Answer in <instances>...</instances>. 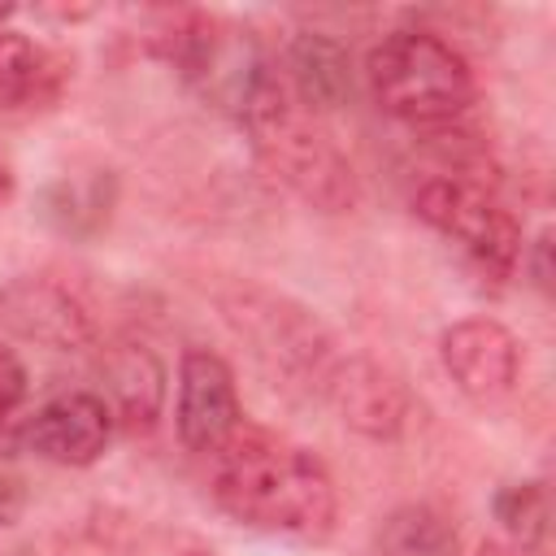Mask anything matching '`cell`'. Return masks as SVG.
Wrapping results in <instances>:
<instances>
[{
	"label": "cell",
	"mask_w": 556,
	"mask_h": 556,
	"mask_svg": "<svg viewBox=\"0 0 556 556\" xmlns=\"http://www.w3.org/2000/svg\"><path fill=\"white\" fill-rule=\"evenodd\" d=\"M239 421L243 408L230 365L208 348H187L178 361V408H174L182 447L195 456H213Z\"/></svg>",
	"instance_id": "5b68a950"
},
{
	"label": "cell",
	"mask_w": 556,
	"mask_h": 556,
	"mask_svg": "<svg viewBox=\"0 0 556 556\" xmlns=\"http://www.w3.org/2000/svg\"><path fill=\"white\" fill-rule=\"evenodd\" d=\"M22 404H26V369L9 348H0V452L4 456L17 447Z\"/></svg>",
	"instance_id": "9a60e30c"
},
{
	"label": "cell",
	"mask_w": 556,
	"mask_h": 556,
	"mask_svg": "<svg viewBox=\"0 0 556 556\" xmlns=\"http://www.w3.org/2000/svg\"><path fill=\"white\" fill-rule=\"evenodd\" d=\"M378 556H456V530L439 508L404 504L382 521Z\"/></svg>",
	"instance_id": "4fadbf2b"
},
{
	"label": "cell",
	"mask_w": 556,
	"mask_h": 556,
	"mask_svg": "<svg viewBox=\"0 0 556 556\" xmlns=\"http://www.w3.org/2000/svg\"><path fill=\"white\" fill-rule=\"evenodd\" d=\"M9 195H13V174H9V165L0 161V204H4Z\"/></svg>",
	"instance_id": "ac0fdd59"
},
{
	"label": "cell",
	"mask_w": 556,
	"mask_h": 556,
	"mask_svg": "<svg viewBox=\"0 0 556 556\" xmlns=\"http://www.w3.org/2000/svg\"><path fill=\"white\" fill-rule=\"evenodd\" d=\"M109 434H113L109 400L96 391H65V395H52L48 404H39L22 421L17 443L30 447L48 465L83 469V465L100 460V452L109 447Z\"/></svg>",
	"instance_id": "52a82bcc"
},
{
	"label": "cell",
	"mask_w": 556,
	"mask_h": 556,
	"mask_svg": "<svg viewBox=\"0 0 556 556\" xmlns=\"http://www.w3.org/2000/svg\"><path fill=\"white\" fill-rule=\"evenodd\" d=\"M70 78V65L30 35L0 30V113H39L56 104L61 87Z\"/></svg>",
	"instance_id": "30bf717a"
},
{
	"label": "cell",
	"mask_w": 556,
	"mask_h": 556,
	"mask_svg": "<svg viewBox=\"0 0 556 556\" xmlns=\"http://www.w3.org/2000/svg\"><path fill=\"white\" fill-rule=\"evenodd\" d=\"M534 265H539V269H534V282L547 287V235L534 243Z\"/></svg>",
	"instance_id": "e0dca14e"
},
{
	"label": "cell",
	"mask_w": 556,
	"mask_h": 556,
	"mask_svg": "<svg viewBox=\"0 0 556 556\" xmlns=\"http://www.w3.org/2000/svg\"><path fill=\"white\" fill-rule=\"evenodd\" d=\"M439 361L456 391L478 404L504 400L521 378V348L495 317H465L439 334Z\"/></svg>",
	"instance_id": "8992f818"
},
{
	"label": "cell",
	"mask_w": 556,
	"mask_h": 556,
	"mask_svg": "<svg viewBox=\"0 0 556 556\" xmlns=\"http://www.w3.org/2000/svg\"><path fill=\"white\" fill-rule=\"evenodd\" d=\"M495 521L504 526L508 543L547 547V521H552L547 486L543 482H513V486H504L495 495Z\"/></svg>",
	"instance_id": "5bb4252c"
},
{
	"label": "cell",
	"mask_w": 556,
	"mask_h": 556,
	"mask_svg": "<svg viewBox=\"0 0 556 556\" xmlns=\"http://www.w3.org/2000/svg\"><path fill=\"white\" fill-rule=\"evenodd\" d=\"M287 65H291L287 87L304 109H334L352 91L348 48L334 43L330 35H300L287 52Z\"/></svg>",
	"instance_id": "7c38bea8"
},
{
	"label": "cell",
	"mask_w": 556,
	"mask_h": 556,
	"mask_svg": "<svg viewBox=\"0 0 556 556\" xmlns=\"http://www.w3.org/2000/svg\"><path fill=\"white\" fill-rule=\"evenodd\" d=\"M321 391L339 408L343 426H352L369 439H391L404 426V413H408L404 387L369 356H339L330 365Z\"/></svg>",
	"instance_id": "9c48e42d"
},
{
	"label": "cell",
	"mask_w": 556,
	"mask_h": 556,
	"mask_svg": "<svg viewBox=\"0 0 556 556\" xmlns=\"http://www.w3.org/2000/svg\"><path fill=\"white\" fill-rule=\"evenodd\" d=\"M191 556H204V552H191Z\"/></svg>",
	"instance_id": "d6986e66"
},
{
	"label": "cell",
	"mask_w": 556,
	"mask_h": 556,
	"mask_svg": "<svg viewBox=\"0 0 556 556\" xmlns=\"http://www.w3.org/2000/svg\"><path fill=\"white\" fill-rule=\"evenodd\" d=\"M0 326L52 352H78L96 343L91 313L78 304V295H70V287H61L56 278L39 274L0 287Z\"/></svg>",
	"instance_id": "ba28073f"
},
{
	"label": "cell",
	"mask_w": 556,
	"mask_h": 556,
	"mask_svg": "<svg viewBox=\"0 0 556 556\" xmlns=\"http://www.w3.org/2000/svg\"><path fill=\"white\" fill-rule=\"evenodd\" d=\"M374 104L408 126L456 122L478 100L473 65L443 35L391 30L365 61Z\"/></svg>",
	"instance_id": "3957f363"
},
{
	"label": "cell",
	"mask_w": 556,
	"mask_h": 556,
	"mask_svg": "<svg viewBox=\"0 0 556 556\" xmlns=\"http://www.w3.org/2000/svg\"><path fill=\"white\" fill-rule=\"evenodd\" d=\"M109 374V395L122 417L126 430H152L161 417V400H165V369L161 361L143 348V343H122L109 352L104 361Z\"/></svg>",
	"instance_id": "8fae6325"
},
{
	"label": "cell",
	"mask_w": 556,
	"mask_h": 556,
	"mask_svg": "<svg viewBox=\"0 0 556 556\" xmlns=\"http://www.w3.org/2000/svg\"><path fill=\"white\" fill-rule=\"evenodd\" d=\"M22 482L17 478H9V473H0V526H9L17 513H22Z\"/></svg>",
	"instance_id": "2e32d148"
},
{
	"label": "cell",
	"mask_w": 556,
	"mask_h": 556,
	"mask_svg": "<svg viewBox=\"0 0 556 556\" xmlns=\"http://www.w3.org/2000/svg\"><path fill=\"white\" fill-rule=\"evenodd\" d=\"M235 109L252 139V152L287 191H295L317 213H348L356 204L361 187L352 161L317 126V117L291 96L278 70L261 65V74L248 83Z\"/></svg>",
	"instance_id": "7a4b0ae2"
},
{
	"label": "cell",
	"mask_w": 556,
	"mask_h": 556,
	"mask_svg": "<svg viewBox=\"0 0 556 556\" xmlns=\"http://www.w3.org/2000/svg\"><path fill=\"white\" fill-rule=\"evenodd\" d=\"M413 208L430 230L456 243L482 274H491L495 282L513 278L526 252L521 222L486 187L469 178H426L413 195Z\"/></svg>",
	"instance_id": "277c9868"
},
{
	"label": "cell",
	"mask_w": 556,
	"mask_h": 556,
	"mask_svg": "<svg viewBox=\"0 0 556 556\" xmlns=\"http://www.w3.org/2000/svg\"><path fill=\"white\" fill-rule=\"evenodd\" d=\"M208 460V491L239 526L291 539H326L334 530V478L308 447L239 421Z\"/></svg>",
	"instance_id": "6da1fadb"
}]
</instances>
